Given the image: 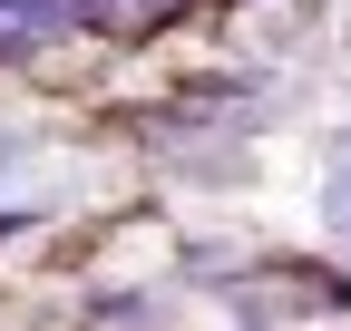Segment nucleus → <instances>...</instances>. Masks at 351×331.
<instances>
[{
    "label": "nucleus",
    "mask_w": 351,
    "mask_h": 331,
    "mask_svg": "<svg viewBox=\"0 0 351 331\" xmlns=\"http://www.w3.org/2000/svg\"><path fill=\"white\" fill-rule=\"evenodd\" d=\"M88 29L78 0H0V59H29V49H49V39Z\"/></svg>",
    "instance_id": "f257e3e1"
}]
</instances>
